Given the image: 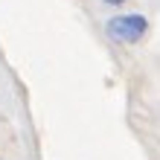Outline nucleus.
Here are the masks:
<instances>
[{
  "instance_id": "f257e3e1",
  "label": "nucleus",
  "mask_w": 160,
  "mask_h": 160,
  "mask_svg": "<svg viewBox=\"0 0 160 160\" xmlns=\"http://www.w3.org/2000/svg\"><path fill=\"white\" fill-rule=\"evenodd\" d=\"M105 32H108V38L117 41V44H137V41H143L146 32H148V18L140 15V12L114 15V18H108Z\"/></svg>"
},
{
  "instance_id": "f03ea898",
  "label": "nucleus",
  "mask_w": 160,
  "mask_h": 160,
  "mask_svg": "<svg viewBox=\"0 0 160 160\" xmlns=\"http://www.w3.org/2000/svg\"><path fill=\"white\" fill-rule=\"evenodd\" d=\"M102 3H108V6H122L125 0H102Z\"/></svg>"
}]
</instances>
